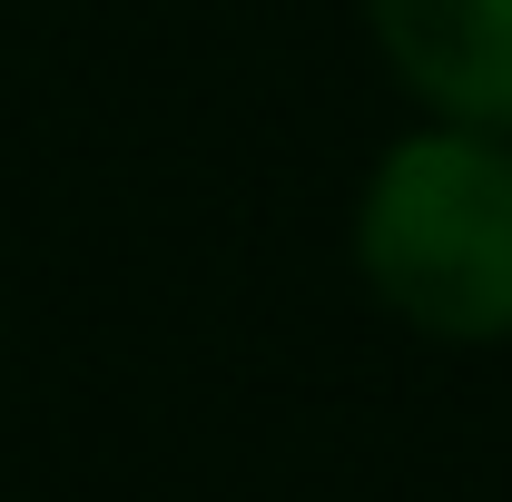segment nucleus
I'll return each instance as SVG.
<instances>
[{
  "instance_id": "2",
  "label": "nucleus",
  "mask_w": 512,
  "mask_h": 502,
  "mask_svg": "<svg viewBox=\"0 0 512 502\" xmlns=\"http://www.w3.org/2000/svg\"><path fill=\"white\" fill-rule=\"evenodd\" d=\"M365 30L424 119L512 138V0H365Z\"/></svg>"
},
{
  "instance_id": "1",
  "label": "nucleus",
  "mask_w": 512,
  "mask_h": 502,
  "mask_svg": "<svg viewBox=\"0 0 512 502\" xmlns=\"http://www.w3.org/2000/svg\"><path fill=\"white\" fill-rule=\"evenodd\" d=\"M355 276L434 345H512V138L414 119L355 188Z\"/></svg>"
}]
</instances>
